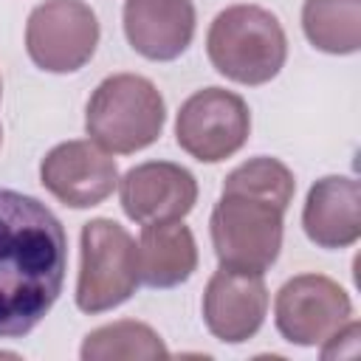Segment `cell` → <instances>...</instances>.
<instances>
[{"instance_id": "obj_15", "label": "cell", "mask_w": 361, "mask_h": 361, "mask_svg": "<svg viewBox=\"0 0 361 361\" xmlns=\"http://www.w3.org/2000/svg\"><path fill=\"white\" fill-rule=\"evenodd\" d=\"M82 361H158L169 358L164 338L144 322L118 319L90 330L79 347Z\"/></svg>"}, {"instance_id": "obj_2", "label": "cell", "mask_w": 361, "mask_h": 361, "mask_svg": "<svg viewBox=\"0 0 361 361\" xmlns=\"http://www.w3.org/2000/svg\"><path fill=\"white\" fill-rule=\"evenodd\" d=\"M212 68L237 85L271 82L288 59V37L276 14L262 6L240 3L223 8L206 34Z\"/></svg>"}, {"instance_id": "obj_11", "label": "cell", "mask_w": 361, "mask_h": 361, "mask_svg": "<svg viewBox=\"0 0 361 361\" xmlns=\"http://www.w3.org/2000/svg\"><path fill=\"white\" fill-rule=\"evenodd\" d=\"M268 313V288L262 274L217 268L203 290V322L223 344L254 338Z\"/></svg>"}, {"instance_id": "obj_6", "label": "cell", "mask_w": 361, "mask_h": 361, "mask_svg": "<svg viewBox=\"0 0 361 361\" xmlns=\"http://www.w3.org/2000/svg\"><path fill=\"white\" fill-rule=\"evenodd\" d=\"M251 135V110L243 96L226 87L192 93L175 118L178 147L200 164H220L240 152Z\"/></svg>"}, {"instance_id": "obj_8", "label": "cell", "mask_w": 361, "mask_h": 361, "mask_svg": "<svg viewBox=\"0 0 361 361\" xmlns=\"http://www.w3.org/2000/svg\"><path fill=\"white\" fill-rule=\"evenodd\" d=\"M353 319L347 290L324 274L290 276L274 299V322L285 341L316 347Z\"/></svg>"}, {"instance_id": "obj_7", "label": "cell", "mask_w": 361, "mask_h": 361, "mask_svg": "<svg viewBox=\"0 0 361 361\" xmlns=\"http://www.w3.org/2000/svg\"><path fill=\"white\" fill-rule=\"evenodd\" d=\"M99 17L85 0H45L25 23V51L48 73L85 68L99 45Z\"/></svg>"}, {"instance_id": "obj_16", "label": "cell", "mask_w": 361, "mask_h": 361, "mask_svg": "<svg viewBox=\"0 0 361 361\" xmlns=\"http://www.w3.org/2000/svg\"><path fill=\"white\" fill-rule=\"evenodd\" d=\"M302 31L324 54H355L361 48V0H305Z\"/></svg>"}, {"instance_id": "obj_14", "label": "cell", "mask_w": 361, "mask_h": 361, "mask_svg": "<svg viewBox=\"0 0 361 361\" xmlns=\"http://www.w3.org/2000/svg\"><path fill=\"white\" fill-rule=\"evenodd\" d=\"M197 268L195 234L183 220L144 223L138 237V271L147 288H178Z\"/></svg>"}, {"instance_id": "obj_4", "label": "cell", "mask_w": 361, "mask_h": 361, "mask_svg": "<svg viewBox=\"0 0 361 361\" xmlns=\"http://www.w3.org/2000/svg\"><path fill=\"white\" fill-rule=\"evenodd\" d=\"M285 212V206L268 197L223 189L209 217V234L220 268L265 274L282 248Z\"/></svg>"}, {"instance_id": "obj_19", "label": "cell", "mask_w": 361, "mask_h": 361, "mask_svg": "<svg viewBox=\"0 0 361 361\" xmlns=\"http://www.w3.org/2000/svg\"><path fill=\"white\" fill-rule=\"evenodd\" d=\"M0 93H3V82H0Z\"/></svg>"}, {"instance_id": "obj_18", "label": "cell", "mask_w": 361, "mask_h": 361, "mask_svg": "<svg viewBox=\"0 0 361 361\" xmlns=\"http://www.w3.org/2000/svg\"><path fill=\"white\" fill-rule=\"evenodd\" d=\"M0 141H3V127H0Z\"/></svg>"}, {"instance_id": "obj_12", "label": "cell", "mask_w": 361, "mask_h": 361, "mask_svg": "<svg viewBox=\"0 0 361 361\" xmlns=\"http://www.w3.org/2000/svg\"><path fill=\"white\" fill-rule=\"evenodd\" d=\"M124 37L152 62L178 59L195 37L192 0H124Z\"/></svg>"}, {"instance_id": "obj_3", "label": "cell", "mask_w": 361, "mask_h": 361, "mask_svg": "<svg viewBox=\"0 0 361 361\" xmlns=\"http://www.w3.org/2000/svg\"><path fill=\"white\" fill-rule=\"evenodd\" d=\"M166 121L161 90L138 73H113L96 85L85 107L90 141L116 155L138 152L158 141Z\"/></svg>"}, {"instance_id": "obj_17", "label": "cell", "mask_w": 361, "mask_h": 361, "mask_svg": "<svg viewBox=\"0 0 361 361\" xmlns=\"http://www.w3.org/2000/svg\"><path fill=\"white\" fill-rule=\"evenodd\" d=\"M223 189L226 192H251V195L268 197L288 209L293 200V192H296V180H293V172L279 158L259 155V158H251V161L234 166L226 175Z\"/></svg>"}, {"instance_id": "obj_10", "label": "cell", "mask_w": 361, "mask_h": 361, "mask_svg": "<svg viewBox=\"0 0 361 361\" xmlns=\"http://www.w3.org/2000/svg\"><path fill=\"white\" fill-rule=\"evenodd\" d=\"M118 200L130 220H183L197 203L195 175L172 161H144L118 178Z\"/></svg>"}, {"instance_id": "obj_1", "label": "cell", "mask_w": 361, "mask_h": 361, "mask_svg": "<svg viewBox=\"0 0 361 361\" xmlns=\"http://www.w3.org/2000/svg\"><path fill=\"white\" fill-rule=\"evenodd\" d=\"M65 271L59 217L31 195L0 189V338H23L51 313Z\"/></svg>"}, {"instance_id": "obj_9", "label": "cell", "mask_w": 361, "mask_h": 361, "mask_svg": "<svg viewBox=\"0 0 361 361\" xmlns=\"http://www.w3.org/2000/svg\"><path fill=\"white\" fill-rule=\"evenodd\" d=\"M39 183L71 209L99 206L118 186L116 158L90 138L62 141L39 164Z\"/></svg>"}, {"instance_id": "obj_5", "label": "cell", "mask_w": 361, "mask_h": 361, "mask_svg": "<svg viewBox=\"0 0 361 361\" xmlns=\"http://www.w3.org/2000/svg\"><path fill=\"white\" fill-rule=\"evenodd\" d=\"M141 285L138 245L133 234L110 217H93L79 234L76 307L82 313H104L124 305Z\"/></svg>"}, {"instance_id": "obj_13", "label": "cell", "mask_w": 361, "mask_h": 361, "mask_svg": "<svg viewBox=\"0 0 361 361\" xmlns=\"http://www.w3.org/2000/svg\"><path fill=\"white\" fill-rule=\"evenodd\" d=\"M302 228L319 248H350L361 237V189L350 175L319 178L305 197Z\"/></svg>"}]
</instances>
